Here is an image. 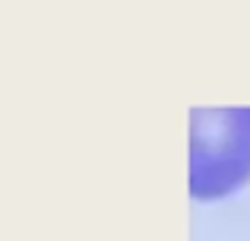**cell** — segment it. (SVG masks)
Masks as SVG:
<instances>
[{
    "instance_id": "6da1fadb",
    "label": "cell",
    "mask_w": 250,
    "mask_h": 241,
    "mask_svg": "<svg viewBox=\"0 0 250 241\" xmlns=\"http://www.w3.org/2000/svg\"><path fill=\"white\" fill-rule=\"evenodd\" d=\"M190 118V191L228 197L250 178V108H193Z\"/></svg>"
}]
</instances>
